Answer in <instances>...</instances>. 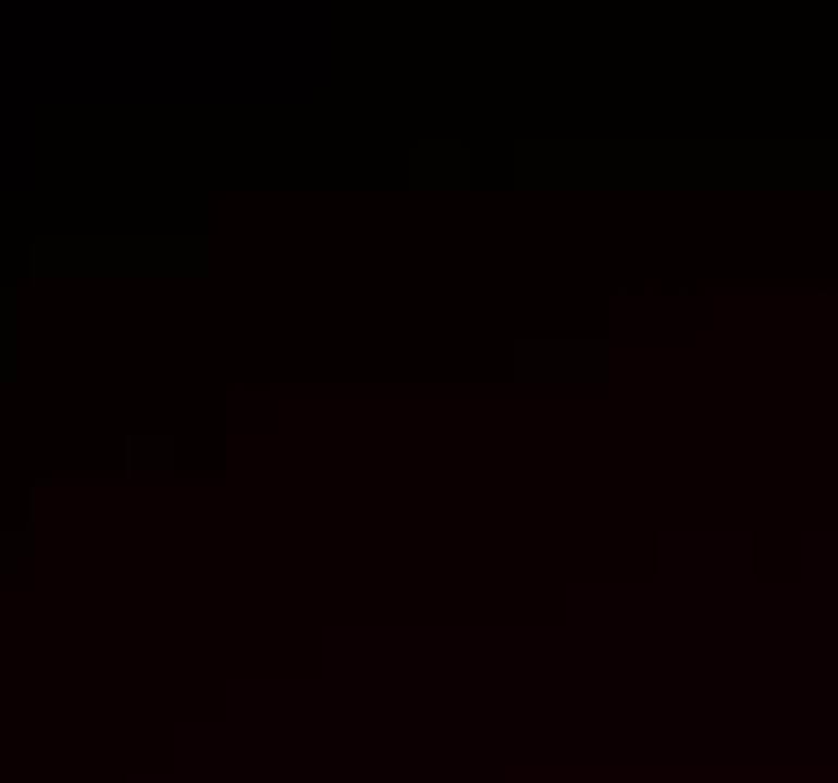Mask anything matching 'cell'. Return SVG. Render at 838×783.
Wrapping results in <instances>:
<instances>
[{"label": "cell", "mask_w": 838, "mask_h": 783, "mask_svg": "<svg viewBox=\"0 0 838 783\" xmlns=\"http://www.w3.org/2000/svg\"><path fill=\"white\" fill-rule=\"evenodd\" d=\"M170 440H127V470L133 476H170Z\"/></svg>", "instance_id": "obj_1"}, {"label": "cell", "mask_w": 838, "mask_h": 783, "mask_svg": "<svg viewBox=\"0 0 838 783\" xmlns=\"http://www.w3.org/2000/svg\"><path fill=\"white\" fill-rule=\"evenodd\" d=\"M25 573H30V536L0 531V579H25Z\"/></svg>", "instance_id": "obj_2"}]
</instances>
